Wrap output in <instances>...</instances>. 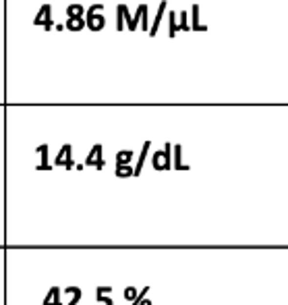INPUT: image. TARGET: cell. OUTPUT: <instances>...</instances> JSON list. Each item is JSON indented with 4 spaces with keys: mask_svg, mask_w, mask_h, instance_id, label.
<instances>
[{
    "mask_svg": "<svg viewBox=\"0 0 288 305\" xmlns=\"http://www.w3.org/2000/svg\"><path fill=\"white\" fill-rule=\"evenodd\" d=\"M154 166L160 168V170L170 168V145H166L164 152H155L154 154Z\"/></svg>",
    "mask_w": 288,
    "mask_h": 305,
    "instance_id": "6da1fadb",
    "label": "cell"
},
{
    "mask_svg": "<svg viewBox=\"0 0 288 305\" xmlns=\"http://www.w3.org/2000/svg\"><path fill=\"white\" fill-rule=\"evenodd\" d=\"M100 152H102V145H95L93 150H91V154L87 156V164H91V162L95 160V166L102 168V166H104V160L100 158Z\"/></svg>",
    "mask_w": 288,
    "mask_h": 305,
    "instance_id": "7a4b0ae2",
    "label": "cell"
},
{
    "mask_svg": "<svg viewBox=\"0 0 288 305\" xmlns=\"http://www.w3.org/2000/svg\"><path fill=\"white\" fill-rule=\"evenodd\" d=\"M58 295H60V289H58V286H52L50 293H48V297L44 299V305H60Z\"/></svg>",
    "mask_w": 288,
    "mask_h": 305,
    "instance_id": "3957f363",
    "label": "cell"
},
{
    "mask_svg": "<svg viewBox=\"0 0 288 305\" xmlns=\"http://www.w3.org/2000/svg\"><path fill=\"white\" fill-rule=\"evenodd\" d=\"M68 152H71V145H65V147H63V150H60V154L56 156V160H54V162H56V164H63V160H65V156H71V154H68ZM66 166H68V168H71V166H73V158H66Z\"/></svg>",
    "mask_w": 288,
    "mask_h": 305,
    "instance_id": "277c9868",
    "label": "cell"
},
{
    "mask_svg": "<svg viewBox=\"0 0 288 305\" xmlns=\"http://www.w3.org/2000/svg\"><path fill=\"white\" fill-rule=\"evenodd\" d=\"M116 174H118V177H129V174H135V168L127 166V164H118V166H116Z\"/></svg>",
    "mask_w": 288,
    "mask_h": 305,
    "instance_id": "5b68a950",
    "label": "cell"
},
{
    "mask_svg": "<svg viewBox=\"0 0 288 305\" xmlns=\"http://www.w3.org/2000/svg\"><path fill=\"white\" fill-rule=\"evenodd\" d=\"M131 156H133V152H131V150H123V152L116 154V160H118V164H127L131 160Z\"/></svg>",
    "mask_w": 288,
    "mask_h": 305,
    "instance_id": "8992f818",
    "label": "cell"
},
{
    "mask_svg": "<svg viewBox=\"0 0 288 305\" xmlns=\"http://www.w3.org/2000/svg\"><path fill=\"white\" fill-rule=\"evenodd\" d=\"M135 297H137V286H127V289H125V299L135 301Z\"/></svg>",
    "mask_w": 288,
    "mask_h": 305,
    "instance_id": "52a82bcc",
    "label": "cell"
},
{
    "mask_svg": "<svg viewBox=\"0 0 288 305\" xmlns=\"http://www.w3.org/2000/svg\"><path fill=\"white\" fill-rule=\"evenodd\" d=\"M147 291H150V286H143V291H141V293H139V295H137V297H135V301H133V303H131V305H141V301L145 299V293H147Z\"/></svg>",
    "mask_w": 288,
    "mask_h": 305,
    "instance_id": "ba28073f",
    "label": "cell"
},
{
    "mask_svg": "<svg viewBox=\"0 0 288 305\" xmlns=\"http://www.w3.org/2000/svg\"><path fill=\"white\" fill-rule=\"evenodd\" d=\"M141 305H152V301H150V299H143V301H141Z\"/></svg>",
    "mask_w": 288,
    "mask_h": 305,
    "instance_id": "9c48e42d",
    "label": "cell"
}]
</instances>
